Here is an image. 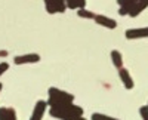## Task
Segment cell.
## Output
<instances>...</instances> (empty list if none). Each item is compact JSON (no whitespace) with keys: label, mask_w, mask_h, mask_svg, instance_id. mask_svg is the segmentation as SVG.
<instances>
[{"label":"cell","mask_w":148,"mask_h":120,"mask_svg":"<svg viewBox=\"0 0 148 120\" xmlns=\"http://www.w3.org/2000/svg\"><path fill=\"white\" fill-rule=\"evenodd\" d=\"M76 5H77V9L84 8L86 6V0H76Z\"/></svg>","instance_id":"obj_19"},{"label":"cell","mask_w":148,"mask_h":120,"mask_svg":"<svg viewBox=\"0 0 148 120\" xmlns=\"http://www.w3.org/2000/svg\"><path fill=\"white\" fill-rule=\"evenodd\" d=\"M77 15H79L80 18H86V19H95V14H93V12L84 9V8L77 9Z\"/></svg>","instance_id":"obj_14"},{"label":"cell","mask_w":148,"mask_h":120,"mask_svg":"<svg viewBox=\"0 0 148 120\" xmlns=\"http://www.w3.org/2000/svg\"><path fill=\"white\" fill-rule=\"evenodd\" d=\"M9 70V64L6 62V61H3V62H0V76H3L6 71Z\"/></svg>","instance_id":"obj_17"},{"label":"cell","mask_w":148,"mask_h":120,"mask_svg":"<svg viewBox=\"0 0 148 120\" xmlns=\"http://www.w3.org/2000/svg\"><path fill=\"white\" fill-rule=\"evenodd\" d=\"M92 120H120V119H116V117H111V116H107V114H101V113H93Z\"/></svg>","instance_id":"obj_15"},{"label":"cell","mask_w":148,"mask_h":120,"mask_svg":"<svg viewBox=\"0 0 148 120\" xmlns=\"http://www.w3.org/2000/svg\"><path fill=\"white\" fill-rule=\"evenodd\" d=\"M147 8H148V0H138V2L133 5V8L130 9L129 16H132V18L138 16V15L141 14V12H142L144 9H147Z\"/></svg>","instance_id":"obj_11"},{"label":"cell","mask_w":148,"mask_h":120,"mask_svg":"<svg viewBox=\"0 0 148 120\" xmlns=\"http://www.w3.org/2000/svg\"><path fill=\"white\" fill-rule=\"evenodd\" d=\"M55 108H59L62 111L67 113H73V114H77V116H83V108L80 105H76L74 102H67V104H59V105H53Z\"/></svg>","instance_id":"obj_8"},{"label":"cell","mask_w":148,"mask_h":120,"mask_svg":"<svg viewBox=\"0 0 148 120\" xmlns=\"http://www.w3.org/2000/svg\"><path fill=\"white\" fill-rule=\"evenodd\" d=\"M96 24L105 27V28H110V30H114L117 27V22L113 19V18H108L105 15H95V19H93Z\"/></svg>","instance_id":"obj_9"},{"label":"cell","mask_w":148,"mask_h":120,"mask_svg":"<svg viewBox=\"0 0 148 120\" xmlns=\"http://www.w3.org/2000/svg\"><path fill=\"white\" fill-rule=\"evenodd\" d=\"M111 61H113L116 68H121L123 67V55L119 51H111Z\"/></svg>","instance_id":"obj_12"},{"label":"cell","mask_w":148,"mask_h":120,"mask_svg":"<svg viewBox=\"0 0 148 120\" xmlns=\"http://www.w3.org/2000/svg\"><path fill=\"white\" fill-rule=\"evenodd\" d=\"M138 0H129L127 3H125L123 6H120V9H119V14L121 15V16H125V15H129V12H130V9L133 8V5L136 3Z\"/></svg>","instance_id":"obj_13"},{"label":"cell","mask_w":148,"mask_h":120,"mask_svg":"<svg viewBox=\"0 0 148 120\" xmlns=\"http://www.w3.org/2000/svg\"><path fill=\"white\" fill-rule=\"evenodd\" d=\"M67 6H68V9H77L76 0H67Z\"/></svg>","instance_id":"obj_18"},{"label":"cell","mask_w":148,"mask_h":120,"mask_svg":"<svg viewBox=\"0 0 148 120\" xmlns=\"http://www.w3.org/2000/svg\"><path fill=\"white\" fill-rule=\"evenodd\" d=\"M45 2V8L47 14H64L68 9L67 6V0H43Z\"/></svg>","instance_id":"obj_2"},{"label":"cell","mask_w":148,"mask_h":120,"mask_svg":"<svg viewBox=\"0 0 148 120\" xmlns=\"http://www.w3.org/2000/svg\"><path fill=\"white\" fill-rule=\"evenodd\" d=\"M0 120H16V111L12 107H0Z\"/></svg>","instance_id":"obj_10"},{"label":"cell","mask_w":148,"mask_h":120,"mask_svg":"<svg viewBox=\"0 0 148 120\" xmlns=\"http://www.w3.org/2000/svg\"><path fill=\"white\" fill-rule=\"evenodd\" d=\"M119 77H120V80H121V83H123V86H125L126 89H133V86H135V83H133V79H132V76H130V73L126 70V68H119Z\"/></svg>","instance_id":"obj_7"},{"label":"cell","mask_w":148,"mask_h":120,"mask_svg":"<svg viewBox=\"0 0 148 120\" xmlns=\"http://www.w3.org/2000/svg\"><path fill=\"white\" fill-rule=\"evenodd\" d=\"M139 114H141L142 120H148V105L141 107V108H139Z\"/></svg>","instance_id":"obj_16"},{"label":"cell","mask_w":148,"mask_h":120,"mask_svg":"<svg viewBox=\"0 0 148 120\" xmlns=\"http://www.w3.org/2000/svg\"><path fill=\"white\" fill-rule=\"evenodd\" d=\"M8 56V51H0V58H5Z\"/></svg>","instance_id":"obj_21"},{"label":"cell","mask_w":148,"mask_h":120,"mask_svg":"<svg viewBox=\"0 0 148 120\" xmlns=\"http://www.w3.org/2000/svg\"><path fill=\"white\" fill-rule=\"evenodd\" d=\"M47 101H37L36 105H34V110H33V114H31V119L30 120H42L45 113H46V108H47Z\"/></svg>","instance_id":"obj_6"},{"label":"cell","mask_w":148,"mask_h":120,"mask_svg":"<svg viewBox=\"0 0 148 120\" xmlns=\"http://www.w3.org/2000/svg\"><path fill=\"white\" fill-rule=\"evenodd\" d=\"M129 0H117V3H119V6H123L125 3H127Z\"/></svg>","instance_id":"obj_20"},{"label":"cell","mask_w":148,"mask_h":120,"mask_svg":"<svg viewBox=\"0 0 148 120\" xmlns=\"http://www.w3.org/2000/svg\"><path fill=\"white\" fill-rule=\"evenodd\" d=\"M49 114H51L53 119H58V120H86L83 116L67 113V111H62V110H59V108H55V107H51Z\"/></svg>","instance_id":"obj_3"},{"label":"cell","mask_w":148,"mask_h":120,"mask_svg":"<svg viewBox=\"0 0 148 120\" xmlns=\"http://www.w3.org/2000/svg\"><path fill=\"white\" fill-rule=\"evenodd\" d=\"M2 88H3V85H2V83H0V92H2Z\"/></svg>","instance_id":"obj_22"},{"label":"cell","mask_w":148,"mask_h":120,"mask_svg":"<svg viewBox=\"0 0 148 120\" xmlns=\"http://www.w3.org/2000/svg\"><path fill=\"white\" fill-rule=\"evenodd\" d=\"M126 39L129 40H135V39H145L148 37V27H142V28H129L125 33Z\"/></svg>","instance_id":"obj_5"},{"label":"cell","mask_w":148,"mask_h":120,"mask_svg":"<svg viewBox=\"0 0 148 120\" xmlns=\"http://www.w3.org/2000/svg\"><path fill=\"white\" fill-rule=\"evenodd\" d=\"M47 104L49 107L59 105V104H67V102H74V95L65 91H61L58 88H49L47 91Z\"/></svg>","instance_id":"obj_1"},{"label":"cell","mask_w":148,"mask_h":120,"mask_svg":"<svg viewBox=\"0 0 148 120\" xmlns=\"http://www.w3.org/2000/svg\"><path fill=\"white\" fill-rule=\"evenodd\" d=\"M40 61V55L39 53H24L18 55L14 58L15 65H24V64H36Z\"/></svg>","instance_id":"obj_4"}]
</instances>
